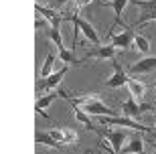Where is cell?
<instances>
[{"label": "cell", "instance_id": "22", "mask_svg": "<svg viewBox=\"0 0 156 154\" xmlns=\"http://www.w3.org/2000/svg\"><path fill=\"white\" fill-rule=\"evenodd\" d=\"M49 134H51V136L61 144V146H65V136H63V130H61V128H55V130H51Z\"/></svg>", "mask_w": 156, "mask_h": 154}, {"label": "cell", "instance_id": "28", "mask_svg": "<svg viewBox=\"0 0 156 154\" xmlns=\"http://www.w3.org/2000/svg\"><path fill=\"white\" fill-rule=\"evenodd\" d=\"M110 154H118V152H114V150H110Z\"/></svg>", "mask_w": 156, "mask_h": 154}, {"label": "cell", "instance_id": "4", "mask_svg": "<svg viewBox=\"0 0 156 154\" xmlns=\"http://www.w3.org/2000/svg\"><path fill=\"white\" fill-rule=\"evenodd\" d=\"M65 73H67V67H61L57 73H51L49 77H41V79L37 81V91H43V89H53V87H57L59 83H61V79L65 77Z\"/></svg>", "mask_w": 156, "mask_h": 154}, {"label": "cell", "instance_id": "5", "mask_svg": "<svg viewBox=\"0 0 156 154\" xmlns=\"http://www.w3.org/2000/svg\"><path fill=\"white\" fill-rule=\"evenodd\" d=\"M146 109H150V103H136V99H126V102L122 103V112H124V116L126 118H138V116H142L146 112Z\"/></svg>", "mask_w": 156, "mask_h": 154}, {"label": "cell", "instance_id": "2", "mask_svg": "<svg viewBox=\"0 0 156 154\" xmlns=\"http://www.w3.org/2000/svg\"><path fill=\"white\" fill-rule=\"evenodd\" d=\"M130 2L142 10L136 27H142V24L148 23V20H156V0H130Z\"/></svg>", "mask_w": 156, "mask_h": 154}, {"label": "cell", "instance_id": "26", "mask_svg": "<svg viewBox=\"0 0 156 154\" xmlns=\"http://www.w3.org/2000/svg\"><path fill=\"white\" fill-rule=\"evenodd\" d=\"M37 154H51V152H43V150H37Z\"/></svg>", "mask_w": 156, "mask_h": 154}, {"label": "cell", "instance_id": "6", "mask_svg": "<svg viewBox=\"0 0 156 154\" xmlns=\"http://www.w3.org/2000/svg\"><path fill=\"white\" fill-rule=\"evenodd\" d=\"M112 63H114V69H116V71H114V75H112L110 79L105 81V85H108V87H112V89H118V87L126 85L130 77L126 75V71L122 69V65L116 61V59H112Z\"/></svg>", "mask_w": 156, "mask_h": 154}, {"label": "cell", "instance_id": "12", "mask_svg": "<svg viewBox=\"0 0 156 154\" xmlns=\"http://www.w3.org/2000/svg\"><path fill=\"white\" fill-rule=\"evenodd\" d=\"M61 95V91H55V93H49V95H41L39 99H37V103H35V109H37V114H43V116H47L45 114V109L51 106L57 97Z\"/></svg>", "mask_w": 156, "mask_h": 154}, {"label": "cell", "instance_id": "8", "mask_svg": "<svg viewBox=\"0 0 156 154\" xmlns=\"http://www.w3.org/2000/svg\"><path fill=\"white\" fill-rule=\"evenodd\" d=\"M156 69V57H144L142 61H138L136 65H132L130 67V73H150V71H154Z\"/></svg>", "mask_w": 156, "mask_h": 154}, {"label": "cell", "instance_id": "9", "mask_svg": "<svg viewBox=\"0 0 156 154\" xmlns=\"http://www.w3.org/2000/svg\"><path fill=\"white\" fill-rule=\"evenodd\" d=\"M132 43H134V33L128 29V27L122 34H114V37H112V45L116 47V49H128Z\"/></svg>", "mask_w": 156, "mask_h": 154}, {"label": "cell", "instance_id": "11", "mask_svg": "<svg viewBox=\"0 0 156 154\" xmlns=\"http://www.w3.org/2000/svg\"><path fill=\"white\" fill-rule=\"evenodd\" d=\"M101 122L104 124H116V126H128V128H134V130H148L146 126H142V124H138V122H134V120H130V118H110V116H101Z\"/></svg>", "mask_w": 156, "mask_h": 154}, {"label": "cell", "instance_id": "7", "mask_svg": "<svg viewBox=\"0 0 156 154\" xmlns=\"http://www.w3.org/2000/svg\"><path fill=\"white\" fill-rule=\"evenodd\" d=\"M104 134H105V138H108V142H110L112 150L120 154V152H122V148H124V140H126V134H124V132H120V130H105Z\"/></svg>", "mask_w": 156, "mask_h": 154}, {"label": "cell", "instance_id": "23", "mask_svg": "<svg viewBox=\"0 0 156 154\" xmlns=\"http://www.w3.org/2000/svg\"><path fill=\"white\" fill-rule=\"evenodd\" d=\"M51 39L55 41V45H57V49H61L63 45V39H61V33H59V29H51Z\"/></svg>", "mask_w": 156, "mask_h": 154}, {"label": "cell", "instance_id": "14", "mask_svg": "<svg viewBox=\"0 0 156 154\" xmlns=\"http://www.w3.org/2000/svg\"><path fill=\"white\" fill-rule=\"evenodd\" d=\"M142 150H144V140L140 136H134L132 140H130V144H126V146L122 148L120 154H142Z\"/></svg>", "mask_w": 156, "mask_h": 154}, {"label": "cell", "instance_id": "29", "mask_svg": "<svg viewBox=\"0 0 156 154\" xmlns=\"http://www.w3.org/2000/svg\"><path fill=\"white\" fill-rule=\"evenodd\" d=\"M154 85H156V83H154Z\"/></svg>", "mask_w": 156, "mask_h": 154}, {"label": "cell", "instance_id": "21", "mask_svg": "<svg viewBox=\"0 0 156 154\" xmlns=\"http://www.w3.org/2000/svg\"><path fill=\"white\" fill-rule=\"evenodd\" d=\"M59 59H61L65 65H69V63H81V61H77V59L73 57V51H67L65 47H61V49H59Z\"/></svg>", "mask_w": 156, "mask_h": 154}, {"label": "cell", "instance_id": "20", "mask_svg": "<svg viewBox=\"0 0 156 154\" xmlns=\"http://www.w3.org/2000/svg\"><path fill=\"white\" fill-rule=\"evenodd\" d=\"M53 63H55V55L49 53L47 59H45V65H43V69H41V77H49V75L53 73Z\"/></svg>", "mask_w": 156, "mask_h": 154}, {"label": "cell", "instance_id": "15", "mask_svg": "<svg viewBox=\"0 0 156 154\" xmlns=\"http://www.w3.org/2000/svg\"><path fill=\"white\" fill-rule=\"evenodd\" d=\"M128 89H130V95H132V99H138V97H142L144 95V89H146V85L142 83V81H138V79H128Z\"/></svg>", "mask_w": 156, "mask_h": 154}, {"label": "cell", "instance_id": "10", "mask_svg": "<svg viewBox=\"0 0 156 154\" xmlns=\"http://www.w3.org/2000/svg\"><path fill=\"white\" fill-rule=\"evenodd\" d=\"M35 10L39 12V14H43V16L51 23V29H59V24H61V20H63V16L59 14V12H53L51 8H45V6H41L39 2H37L35 6Z\"/></svg>", "mask_w": 156, "mask_h": 154}, {"label": "cell", "instance_id": "3", "mask_svg": "<svg viewBox=\"0 0 156 154\" xmlns=\"http://www.w3.org/2000/svg\"><path fill=\"white\" fill-rule=\"evenodd\" d=\"M71 23L75 24V29L83 30V34L87 37V41H91L93 45H101V39H99V34L95 33V29L91 27V23H87V20H83V18H79V14H73L71 16Z\"/></svg>", "mask_w": 156, "mask_h": 154}, {"label": "cell", "instance_id": "18", "mask_svg": "<svg viewBox=\"0 0 156 154\" xmlns=\"http://www.w3.org/2000/svg\"><path fill=\"white\" fill-rule=\"evenodd\" d=\"M128 2H130V0H112V2L105 0L101 6H112L114 12H116V23H120V16H122V12H124V6H126Z\"/></svg>", "mask_w": 156, "mask_h": 154}, {"label": "cell", "instance_id": "24", "mask_svg": "<svg viewBox=\"0 0 156 154\" xmlns=\"http://www.w3.org/2000/svg\"><path fill=\"white\" fill-rule=\"evenodd\" d=\"M45 20H43V18H39V16H37V20H35V27H37V29H43V27H45Z\"/></svg>", "mask_w": 156, "mask_h": 154}, {"label": "cell", "instance_id": "17", "mask_svg": "<svg viewBox=\"0 0 156 154\" xmlns=\"http://www.w3.org/2000/svg\"><path fill=\"white\" fill-rule=\"evenodd\" d=\"M71 106H73V112H75L77 122L85 124L87 128H89V130H95V128H93V124H91V120H89V114H85V112H83V109H81L79 106H77V103H73V102H71Z\"/></svg>", "mask_w": 156, "mask_h": 154}, {"label": "cell", "instance_id": "13", "mask_svg": "<svg viewBox=\"0 0 156 154\" xmlns=\"http://www.w3.org/2000/svg\"><path fill=\"white\" fill-rule=\"evenodd\" d=\"M87 57H99V59H114L116 57V47L114 45H105V47H98L93 51L87 53Z\"/></svg>", "mask_w": 156, "mask_h": 154}, {"label": "cell", "instance_id": "27", "mask_svg": "<svg viewBox=\"0 0 156 154\" xmlns=\"http://www.w3.org/2000/svg\"><path fill=\"white\" fill-rule=\"evenodd\" d=\"M104 2H105V0H98V4H99V6H101V4H104Z\"/></svg>", "mask_w": 156, "mask_h": 154}, {"label": "cell", "instance_id": "16", "mask_svg": "<svg viewBox=\"0 0 156 154\" xmlns=\"http://www.w3.org/2000/svg\"><path fill=\"white\" fill-rule=\"evenodd\" d=\"M35 142L37 144H47V146H51V148H61V144H59L51 134H45V132H37Z\"/></svg>", "mask_w": 156, "mask_h": 154}, {"label": "cell", "instance_id": "30", "mask_svg": "<svg viewBox=\"0 0 156 154\" xmlns=\"http://www.w3.org/2000/svg\"><path fill=\"white\" fill-rule=\"evenodd\" d=\"M154 154H156V152H154Z\"/></svg>", "mask_w": 156, "mask_h": 154}, {"label": "cell", "instance_id": "1", "mask_svg": "<svg viewBox=\"0 0 156 154\" xmlns=\"http://www.w3.org/2000/svg\"><path fill=\"white\" fill-rule=\"evenodd\" d=\"M61 95L67 99V102H73L77 103L85 114H91V116H110V118H116L118 116V109H112L110 106H105L101 99H98L95 95H83V97H71L69 93L61 91Z\"/></svg>", "mask_w": 156, "mask_h": 154}, {"label": "cell", "instance_id": "25", "mask_svg": "<svg viewBox=\"0 0 156 154\" xmlns=\"http://www.w3.org/2000/svg\"><path fill=\"white\" fill-rule=\"evenodd\" d=\"M67 2H69V0H53V4L57 6V8H59V6H63V4H67Z\"/></svg>", "mask_w": 156, "mask_h": 154}, {"label": "cell", "instance_id": "19", "mask_svg": "<svg viewBox=\"0 0 156 154\" xmlns=\"http://www.w3.org/2000/svg\"><path fill=\"white\" fill-rule=\"evenodd\" d=\"M134 47L140 53H148L150 51V41L146 39V37H142V34H134Z\"/></svg>", "mask_w": 156, "mask_h": 154}]
</instances>
